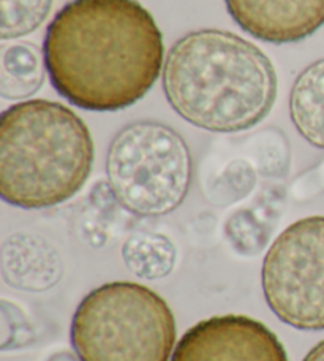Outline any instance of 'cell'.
Returning <instances> with one entry per match:
<instances>
[{
    "instance_id": "6da1fadb",
    "label": "cell",
    "mask_w": 324,
    "mask_h": 361,
    "mask_svg": "<svg viewBox=\"0 0 324 361\" xmlns=\"http://www.w3.org/2000/svg\"><path fill=\"white\" fill-rule=\"evenodd\" d=\"M163 51L158 25L138 0H71L43 43L57 94L101 113L139 102L158 80Z\"/></svg>"
},
{
    "instance_id": "7a4b0ae2",
    "label": "cell",
    "mask_w": 324,
    "mask_h": 361,
    "mask_svg": "<svg viewBox=\"0 0 324 361\" xmlns=\"http://www.w3.org/2000/svg\"><path fill=\"white\" fill-rule=\"evenodd\" d=\"M168 103L192 126L244 132L270 113L277 73L268 56L232 32L201 29L180 37L163 67Z\"/></svg>"
},
{
    "instance_id": "4fadbf2b",
    "label": "cell",
    "mask_w": 324,
    "mask_h": 361,
    "mask_svg": "<svg viewBox=\"0 0 324 361\" xmlns=\"http://www.w3.org/2000/svg\"><path fill=\"white\" fill-rule=\"evenodd\" d=\"M54 0H0V38L16 40L46 21Z\"/></svg>"
},
{
    "instance_id": "30bf717a",
    "label": "cell",
    "mask_w": 324,
    "mask_h": 361,
    "mask_svg": "<svg viewBox=\"0 0 324 361\" xmlns=\"http://www.w3.org/2000/svg\"><path fill=\"white\" fill-rule=\"evenodd\" d=\"M289 116L304 140L324 149V59L297 75L289 95Z\"/></svg>"
},
{
    "instance_id": "ba28073f",
    "label": "cell",
    "mask_w": 324,
    "mask_h": 361,
    "mask_svg": "<svg viewBox=\"0 0 324 361\" xmlns=\"http://www.w3.org/2000/svg\"><path fill=\"white\" fill-rule=\"evenodd\" d=\"M231 18L258 40L294 43L324 24V0H225Z\"/></svg>"
},
{
    "instance_id": "277c9868",
    "label": "cell",
    "mask_w": 324,
    "mask_h": 361,
    "mask_svg": "<svg viewBox=\"0 0 324 361\" xmlns=\"http://www.w3.org/2000/svg\"><path fill=\"white\" fill-rule=\"evenodd\" d=\"M176 319L168 302L136 282H108L82 298L71 320L80 361H171Z\"/></svg>"
},
{
    "instance_id": "8992f818",
    "label": "cell",
    "mask_w": 324,
    "mask_h": 361,
    "mask_svg": "<svg viewBox=\"0 0 324 361\" xmlns=\"http://www.w3.org/2000/svg\"><path fill=\"white\" fill-rule=\"evenodd\" d=\"M266 302L296 330H324V216L285 228L266 252L261 268Z\"/></svg>"
},
{
    "instance_id": "52a82bcc",
    "label": "cell",
    "mask_w": 324,
    "mask_h": 361,
    "mask_svg": "<svg viewBox=\"0 0 324 361\" xmlns=\"http://www.w3.org/2000/svg\"><path fill=\"white\" fill-rule=\"evenodd\" d=\"M171 361H288L280 339L247 315L198 322L177 343Z\"/></svg>"
},
{
    "instance_id": "8fae6325",
    "label": "cell",
    "mask_w": 324,
    "mask_h": 361,
    "mask_svg": "<svg viewBox=\"0 0 324 361\" xmlns=\"http://www.w3.org/2000/svg\"><path fill=\"white\" fill-rule=\"evenodd\" d=\"M46 62L34 43L4 44L0 54V95L4 99H29L42 89Z\"/></svg>"
},
{
    "instance_id": "5b68a950",
    "label": "cell",
    "mask_w": 324,
    "mask_h": 361,
    "mask_svg": "<svg viewBox=\"0 0 324 361\" xmlns=\"http://www.w3.org/2000/svg\"><path fill=\"white\" fill-rule=\"evenodd\" d=\"M106 176L114 198L132 214H171L192 187L190 147L170 126L135 121L114 135L106 156Z\"/></svg>"
},
{
    "instance_id": "7c38bea8",
    "label": "cell",
    "mask_w": 324,
    "mask_h": 361,
    "mask_svg": "<svg viewBox=\"0 0 324 361\" xmlns=\"http://www.w3.org/2000/svg\"><path fill=\"white\" fill-rule=\"evenodd\" d=\"M122 257L135 276L144 281H155L171 273L177 252L170 238L165 235L136 233L125 241Z\"/></svg>"
},
{
    "instance_id": "5bb4252c",
    "label": "cell",
    "mask_w": 324,
    "mask_h": 361,
    "mask_svg": "<svg viewBox=\"0 0 324 361\" xmlns=\"http://www.w3.org/2000/svg\"><path fill=\"white\" fill-rule=\"evenodd\" d=\"M302 361H324V339L316 344L313 349H310V352Z\"/></svg>"
},
{
    "instance_id": "9c48e42d",
    "label": "cell",
    "mask_w": 324,
    "mask_h": 361,
    "mask_svg": "<svg viewBox=\"0 0 324 361\" xmlns=\"http://www.w3.org/2000/svg\"><path fill=\"white\" fill-rule=\"evenodd\" d=\"M2 273L11 287L42 292L61 279L62 265L54 247L43 238L16 233L4 244Z\"/></svg>"
},
{
    "instance_id": "3957f363",
    "label": "cell",
    "mask_w": 324,
    "mask_h": 361,
    "mask_svg": "<svg viewBox=\"0 0 324 361\" xmlns=\"http://www.w3.org/2000/svg\"><path fill=\"white\" fill-rule=\"evenodd\" d=\"M94 140L80 116L38 99L6 108L0 118V197L21 209L62 204L92 173Z\"/></svg>"
}]
</instances>
